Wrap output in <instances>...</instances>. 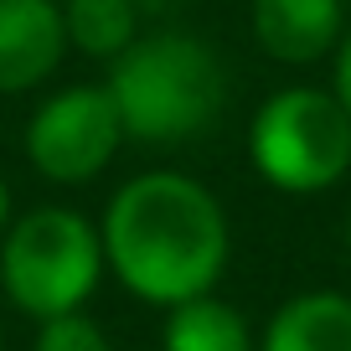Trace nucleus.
I'll list each match as a JSON object with an SVG mask.
<instances>
[{
	"instance_id": "423d86ee",
	"label": "nucleus",
	"mask_w": 351,
	"mask_h": 351,
	"mask_svg": "<svg viewBox=\"0 0 351 351\" xmlns=\"http://www.w3.org/2000/svg\"><path fill=\"white\" fill-rule=\"evenodd\" d=\"M62 57V0H0V99L52 83Z\"/></svg>"
},
{
	"instance_id": "ddd939ff",
	"label": "nucleus",
	"mask_w": 351,
	"mask_h": 351,
	"mask_svg": "<svg viewBox=\"0 0 351 351\" xmlns=\"http://www.w3.org/2000/svg\"><path fill=\"white\" fill-rule=\"evenodd\" d=\"M11 181H5V176H0V238H5V228H11Z\"/></svg>"
},
{
	"instance_id": "f03ea898",
	"label": "nucleus",
	"mask_w": 351,
	"mask_h": 351,
	"mask_svg": "<svg viewBox=\"0 0 351 351\" xmlns=\"http://www.w3.org/2000/svg\"><path fill=\"white\" fill-rule=\"evenodd\" d=\"M104 88L124 119V140L186 145L228 104V67L191 32H150L109 62Z\"/></svg>"
},
{
	"instance_id": "20e7f679",
	"label": "nucleus",
	"mask_w": 351,
	"mask_h": 351,
	"mask_svg": "<svg viewBox=\"0 0 351 351\" xmlns=\"http://www.w3.org/2000/svg\"><path fill=\"white\" fill-rule=\"evenodd\" d=\"M248 160L263 186L320 197L351 171V114L330 88H279L248 124Z\"/></svg>"
},
{
	"instance_id": "39448f33",
	"label": "nucleus",
	"mask_w": 351,
	"mask_h": 351,
	"mask_svg": "<svg viewBox=\"0 0 351 351\" xmlns=\"http://www.w3.org/2000/svg\"><path fill=\"white\" fill-rule=\"evenodd\" d=\"M124 119L104 83H73L47 93L26 119V160L52 186H88L114 165Z\"/></svg>"
},
{
	"instance_id": "9b49d317",
	"label": "nucleus",
	"mask_w": 351,
	"mask_h": 351,
	"mask_svg": "<svg viewBox=\"0 0 351 351\" xmlns=\"http://www.w3.org/2000/svg\"><path fill=\"white\" fill-rule=\"evenodd\" d=\"M32 351H114V341L88 310H67V315L36 320Z\"/></svg>"
},
{
	"instance_id": "4468645a",
	"label": "nucleus",
	"mask_w": 351,
	"mask_h": 351,
	"mask_svg": "<svg viewBox=\"0 0 351 351\" xmlns=\"http://www.w3.org/2000/svg\"><path fill=\"white\" fill-rule=\"evenodd\" d=\"M346 258H351V212H346Z\"/></svg>"
},
{
	"instance_id": "9d476101",
	"label": "nucleus",
	"mask_w": 351,
	"mask_h": 351,
	"mask_svg": "<svg viewBox=\"0 0 351 351\" xmlns=\"http://www.w3.org/2000/svg\"><path fill=\"white\" fill-rule=\"evenodd\" d=\"M62 32L67 52L114 62L140 42V5L134 0H62Z\"/></svg>"
},
{
	"instance_id": "1a4fd4ad",
	"label": "nucleus",
	"mask_w": 351,
	"mask_h": 351,
	"mask_svg": "<svg viewBox=\"0 0 351 351\" xmlns=\"http://www.w3.org/2000/svg\"><path fill=\"white\" fill-rule=\"evenodd\" d=\"M160 351H258L248 315L228 300H217V289L202 300L165 310L160 326Z\"/></svg>"
},
{
	"instance_id": "7ed1b4c3",
	"label": "nucleus",
	"mask_w": 351,
	"mask_h": 351,
	"mask_svg": "<svg viewBox=\"0 0 351 351\" xmlns=\"http://www.w3.org/2000/svg\"><path fill=\"white\" fill-rule=\"evenodd\" d=\"M99 279V222H88L77 207H32L11 217L0 238V295L21 315L52 320L67 310H88Z\"/></svg>"
},
{
	"instance_id": "6e6552de",
	"label": "nucleus",
	"mask_w": 351,
	"mask_h": 351,
	"mask_svg": "<svg viewBox=\"0 0 351 351\" xmlns=\"http://www.w3.org/2000/svg\"><path fill=\"white\" fill-rule=\"evenodd\" d=\"M258 351H351V295L300 289L269 315Z\"/></svg>"
},
{
	"instance_id": "f257e3e1",
	"label": "nucleus",
	"mask_w": 351,
	"mask_h": 351,
	"mask_svg": "<svg viewBox=\"0 0 351 351\" xmlns=\"http://www.w3.org/2000/svg\"><path fill=\"white\" fill-rule=\"evenodd\" d=\"M104 269L155 310H176L222 285L232 228L217 191L181 171L130 176L99 217Z\"/></svg>"
},
{
	"instance_id": "0eeeda50",
	"label": "nucleus",
	"mask_w": 351,
	"mask_h": 351,
	"mask_svg": "<svg viewBox=\"0 0 351 351\" xmlns=\"http://www.w3.org/2000/svg\"><path fill=\"white\" fill-rule=\"evenodd\" d=\"M248 32L274 62L310 67L336 52L346 32V0H253Z\"/></svg>"
},
{
	"instance_id": "f8f14e48",
	"label": "nucleus",
	"mask_w": 351,
	"mask_h": 351,
	"mask_svg": "<svg viewBox=\"0 0 351 351\" xmlns=\"http://www.w3.org/2000/svg\"><path fill=\"white\" fill-rule=\"evenodd\" d=\"M336 67H330V93L341 99V109L351 114V21H346V32H341V42H336Z\"/></svg>"
}]
</instances>
